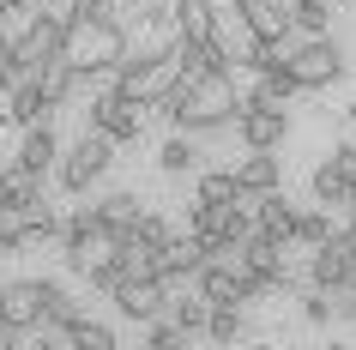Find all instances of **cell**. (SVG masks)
Instances as JSON below:
<instances>
[{
	"mask_svg": "<svg viewBox=\"0 0 356 350\" xmlns=\"http://www.w3.org/2000/svg\"><path fill=\"white\" fill-rule=\"evenodd\" d=\"M145 115H163L169 127H181V133H218V127H236V115H242L236 73L175 79V91H169L163 103H151Z\"/></svg>",
	"mask_w": 356,
	"mask_h": 350,
	"instance_id": "1",
	"label": "cell"
},
{
	"mask_svg": "<svg viewBox=\"0 0 356 350\" xmlns=\"http://www.w3.org/2000/svg\"><path fill=\"white\" fill-rule=\"evenodd\" d=\"M60 55L79 67V91H97L127 55V24L121 19H73L60 24Z\"/></svg>",
	"mask_w": 356,
	"mask_h": 350,
	"instance_id": "2",
	"label": "cell"
},
{
	"mask_svg": "<svg viewBox=\"0 0 356 350\" xmlns=\"http://www.w3.org/2000/svg\"><path fill=\"white\" fill-rule=\"evenodd\" d=\"M115 139H103L97 127H85L73 139V145H60V164H55V182H60V193H85L91 182H103L109 175V164H115Z\"/></svg>",
	"mask_w": 356,
	"mask_h": 350,
	"instance_id": "3",
	"label": "cell"
},
{
	"mask_svg": "<svg viewBox=\"0 0 356 350\" xmlns=\"http://www.w3.org/2000/svg\"><path fill=\"white\" fill-rule=\"evenodd\" d=\"M284 67L296 79V91H326V85H338V79L350 73V61H344V49L332 42V31L290 42V61H284Z\"/></svg>",
	"mask_w": 356,
	"mask_h": 350,
	"instance_id": "4",
	"label": "cell"
},
{
	"mask_svg": "<svg viewBox=\"0 0 356 350\" xmlns=\"http://www.w3.org/2000/svg\"><path fill=\"white\" fill-rule=\"evenodd\" d=\"M85 127H97L103 139H115V145H133L139 133H145V109L133 103V97H121L115 85H97L91 91V121Z\"/></svg>",
	"mask_w": 356,
	"mask_h": 350,
	"instance_id": "5",
	"label": "cell"
},
{
	"mask_svg": "<svg viewBox=\"0 0 356 350\" xmlns=\"http://www.w3.org/2000/svg\"><path fill=\"white\" fill-rule=\"evenodd\" d=\"M0 326L6 332H42V278H13L0 284Z\"/></svg>",
	"mask_w": 356,
	"mask_h": 350,
	"instance_id": "6",
	"label": "cell"
},
{
	"mask_svg": "<svg viewBox=\"0 0 356 350\" xmlns=\"http://www.w3.org/2000/svg\"><path fill=\"white\" fill-rule=\"evenodd\" d=\"M169 284L163 278H121V284H115V308H121V320H139V326H145V320H157V314H169Z\"/></svg>",
	"mask_w": 356,
	"mask_h": 350,
	"instance_id": "7",
	"label": "cell"
},
{
	"mask_svg": "<svg viewBox=\"0 0 356 350\" xmlns=\"http://www.w3.org/2000/svg\"><path fill=\"white\" fill-rule=\"evenodd\" d=\"M236 133H242V145H248V151H278V145H284V133H290V115L272 109V103H248V97H242Z\"/></svg>",
	"mask_w": 356,
	"mask_h": 350,
	"instance_id": "8",
	"label": "cell"
},
{
	"mask_svg": "<svg viewBox=\"0 0 356 350\" xmlns=\"http://www.w3.org/2000/svg\"><path fill=\"white\" fill-rule=\"evenodd\" d=\"M211 42H218V55H224L229 67H248V61H254V49H260L254 24H248L236 6H218V13H211Z\"/></svg>",
	"mask_w": 356,
	"mask_h": 350,
	"instance_id": "9",
	"label": "cell"
},
{
	"mask_svg": "<svg viewBox=\"0 0 356 350\" xmlns=\"http://www.w3.org/2000/svg\"><path fill=\"white\" fill-rule=\"evenodd\" d=\"M200 266H206V241L181 236V230H175V236H169L163 248H157V278H163L169 290H181V284H193V272H200Z\"/></svg>",
	"mask_w": 356,
	"mask_h": 350,
	"instance_id": "10",
	"label": "cell"
},
{
	"mask_svg": "<svg viewBox=\"0 0 356 350\" xmlns=\"http://www.w3.org/2000/svg\"><path fill=\"white\" fill-rule=\"evenodd\" d=\"M19 169H31V175H49V169L60 164V133H55V121H31L24 127V139H19V157H13Z\"/></svg>",
	"mask_w": 356,
	"mask_h": 350,
	"instance_id": "11",
	"label": "cell"
},
{
	"mask_svg": "<svg viewBox=\"0 0 356 350\" xmlns=\"http://www.w3.org/2000/svg\"><path fill=\"white\" fill-rule=\"evenodd\" d=\"M229 175H236V187H242L248 200H260V193L284 187V164L272 157V151H248V157H236V164H229Z\"/></svg>",
	"mask_w": 356,
	"mask_h": 350,
	"instance_id": "12",
	"label": "cell"
},
{
	"mask_svg": "<svg viewBox=\"0 0 356 350\" xmlns=\"http://www.w3.org/2000/svg\"><path fill=\"white\" fill-rule=\"evenodd\" d=\"M193 290L206 296V302H242V254L236 260H206L193 272Z\"/></svg>",
	"mask_w": 356,
	"mask_h": 350,
	"instance_id": "13",
	"label": "cell"
},
{
	"mask_svg": "<svg viewBox=\"0 0 356 350\" xmlns=\"http://www.w3.org/2000/svg\"><path fill=\"white\" fill-rule=\"evenodd\" d=\"M31 79H37V91H42V103H49V109H67V103L79 97V67H73L67 55H49Z\"/></svg>",
	"mask_w": 356,
	"mask_h": 350,
	"instance_id": "14",
	"label": "cell"
},
{
	"mask_svg": "<svg viewBox=\"0 0 356 350\" xmlns=\"http://www.w3.org/2000/svg\"><path fill=\"white\" fill-rule=\"evenodd\" d=\"M248 24H254V37H296L290 31V6L284 0H229Z\"/></svg>",
	"mask_w": 356,
	"mask_h": 350,
	"instance_id": "15",
	"label": "cell"
},
{
	"mask_svg": "<svg viewBox=\"0 0 356 350\" xmlns=\"http://www.w3.org/2000/svg\"><path fill=\"white\" fill-rule=\"evenodd\" d=\"M254 230L290 241V230H296V205L284 200V187H272V193H260V200H254Z\"/></svg>",
	"mask_w": 356,
	"mask_h": 350,
	"instance_id": "16",
	"label": "cell"
},
{
	"mask_svg": "<svg viewBox=\"0 0 356 350\" xmlns=\"http://www.w3.org/2000/svg\"><path fill=\"white\" fill-rule=\"evenodd\" d=\"M6 121H13V127L55 121V109H49V103H42V91H37V79H24V85H13V91H6Z\"/></svg>",
	"mask_w": 356,
	"mask_h": 350,
	"instance_id": "17",
	"label": "cell"
},
{
	"mask_svg": "<svg viewBox=\"0 0 356 350\" xmlns=\"http://www.w3.org/2000/svg\"><path fill=\"white\" fill-rule=\"evenodd\" d=\"M79 296L67 290V284H60V278H42V326H55V332H67L79 320Z\"/></svg>",
	"mask_w": 356,
	"mask_h": 350,
	"instance_id": "18",
	"label": "cell"
},
{
	"mask_svg": "<svg viewBox=\"0 0 356 350\" xmlns=\"http://www.w3.org/2000/svg\"><path fill=\"white\" fill-rule=\"evenodd\" d=\"M139 212H145V205H139V193H127V187H115V193H103V200H97V218L109 223L115 236H127L133 223H139Z\"/></svg>",
	"mask_w": 356,
	"mask_h": 350,
	"instance_id": "19",
	"label": "cell"
},
{
	"mask_svg": "<svg viewBox=\"0 0 356 350\" xmlns=\"http://www.w3.org/2000/svg\"><path fill=\"white\" fill-rule=\"evenodd\" d=\"M31 200H42V175H31V169H19V164H6V169H0V205L24 212Z\"/></svg>",
	"mask_w": 356,
	"mask_h": 350,
	"instance_id": "20",
	"label": "cell"
},
{
	"mask_svg": "<svg viewBox=\"0 0 356 350\" xmlns=\"http://www.w3.org/2000/svg\"><path fill=\"white\" fill-rule=\"evenodd\" d=\"M200 157H206V151L193 145V133L175 127V139H163V151H157V169H163V175H193Z\"/></svg>",
	"mask_w": 356,
	"mask_h": 350,
	"instance_id": "21",
	"label": "cell"
},
{
	"mask_svg": "<svg viewBox=\"0 0 356 350\" xmlns=\"http://www.w3.org/2000/svg\"><path fill=\"white\" fill-rule=\"evenodd\" d=\"M211 13H218V0H169V19L181 37H211Z\"/></svg>",
	"mask_w": 356,
	"mask_h": 350,
	"instance_id": "22",
	"label": "cell"
},
{
	"mask_svg": "<svg viewBox=\"0 0 356 350\" xmlns=\"http://www.w3.org/2000/svg\"><path fill=\"white\" fill-rule=\"evenodd\" d=\"M284 6H290V31H302V37L332 31V0H284Z\"/></svg>",
	"mask_w": 356,
	"mask_h": 350,
	"instance_id": "23",
	"label": "cell"
},
{
	"mask_svg": "<svg viewBox=\"0 0 356 350\" xmlns=\"http://www.w3.org/2000/svg\"><path fill=\"white\" fill-rule=\"evenodd\" d=\"M308 187H314V200H320V205H344V200L356 193V187L344 182V169H338L332 157H326V164H314V175H308Z\"/></svg>",
	"mask_w": 356,
	"mask_h": 350,
	"instance_id": "24",
	"label": "cell"
},
{
	"mask_svg": "<svg viewBox=\"0 0 356 350\" xmlns=\"http://www.w3.org/2000/svg\"><path fill=\"white\" fill-rule=\"evenodd\" d=\"M242 302H211V314H206V338L211 344H236L242 338Z\"/></svg>",
	"mask_w": 356,
	"mask_h": 350,
	"instance_id": "25",
	"label": "cell"
},
{
	"mask_svg": "<svg viewBox=\"0 0 356 350\" xmlns=\"http://www.w3.org/2000/svg\"><path fill=\"white\" fill-rule=\"evenodd\" d=\"M296 97V79H290V67H272V73H260V85L248 91V103H272V109H284Z\"/></svg>",
	"mask_w": 356,
	"mask_h": 350,
	"instance_id": "26",
	"label": "cell"
},
{
	"mask_svg": "<svg viewBox=\"0 0 356 350\" xmlns=\"http://www.w3.org/2000/svg\"><path fill=\"white\" fill-rule=\"evenodd\" d=\"M67 344H73V350H115V326H103V320H85V314H79L73 326H67Z\"/></svg>",
	"mask_w": 356,
	"mask_h": 350,
	"instance_id": "27",
	"label": "cell"
},
{
	"mask_svg": "<svg viewBox=\"0 0 356 350\" xmlns=\"http://www.w3.org/2000/svg\"><path fill=\"white\" fill-rule=\"evenodd\" d=\"M193 200L229 205V200H242V187H236V175H229V169H200V187H193Z\"/></svg>",
	"mask_w": 356,
	"mask_h": 350,
	"instance_id": "28",
	"label": "cell"
},
{
	"mask_svg": "<svg viewBox=\"0 0 356 350\" xmlns=\"http://www.w3.org/2000/svg\"><path fill=\"white\" fill-rule=\"evenodd\" d=\"M206 314H211V302H206L200 290H193L188 302H175V296H169V320L188 332V338H200V332H206Z\"/></svg>",
	"mask_w": 356,
	"mask_h": 350,
	"instance_id": "29",
	"label": "cell"
},
{
	"mask_svg": "<svg viewBox=\"0 0 356 350\" xmlns=\"http://www.w3.org/2000/svg\"><path fill=\"white\" fill-rule=\"evenodd\" d=\"M326 236H332V212H326V205H320V212H296V230H290L296 248H320Z\"/></svg>",
	"mask_w": 356,
	"mask_h": 350,
	"instance_id": "30",
	"label": "cell"
},
{
	"mask_svg": "<svg viewBox=\"0 0 356 350\" xmlns=\"http://www.w3.org/2000/svg\"><path fill=\"white\" fill-rule=\"evenodd\" d=\"M31 248V230H24V212L0 205V254H24Z\"/></svg>",
	"mask_w": 356,
	"mask_h": 350,
	"instance_id": "31",
	"label": "cell"
},
{
	"mask_svg": "<svg viewBox=\"0 0 356 350\" xmlns=\"http://www.w3.org/2000/svg\"><path fill=\"white\" fill-rule=\"evenodd\" d=\"M127 236H139V241H145V248H163V241L175 236V223H169L163 212H139V223H133Z\"/></svg>",
	"mask_w": 356,
	"mask_h": 350,
	"instance_id": "32",
	"label": "cell"
},
{
	"mask_svg": "<svg viewBox=\"0 0 356 350\" xmlns=\"http://www.w3.org/2000/svg\"><path fill=\"white\" fill-rule=\"evenodd\" d=\"M145 344H151V350H181V344H188V332L157 314V320H145Z\"/></svg>",
	"mask_w": 356,
	"mask_h": 350,
	"instance_id": "33",
	"label": "cell"
},
{
	"mask_svg": "<svg viewBox=\"0 0 356 350\" xmlns=\"http://www.w3.org/2000/svg\"><path fill=\"white\" fill-rule=\"evenodd\" d=\"M302 320H308V326H326V320H332V290L308 284V290H302Z\"/></svg>",
	"mask_w": 356,
	"mask_h": 350,
	"instance_id": "34",
	"label": "cell"
},
{
	"mask_svg": "<svg viewBox=\"0 0 356 350\" xmlns=\"http://www.w3.org/2000/svg\"><path fill=\"white\" fill-rule=\"evenodd\" d=\"M91 290H103V296H115V284H121V266H115V260H103V266H91Z\"/></svg>",
	"mask_w": 356,
	"mask_h": 350,
	"instance_id": "35",
	"label": "cell"
},
{
	"mask_svg": "<svg viewBox=\"0 0 356 350\" xmlns=\"http://www.w3.org/2000/svg\"><path fill=\"white\" fill-rule=\"evenodd\" d=\"M326 157H332V164L344 169V182L356 187V139H344V145H332V151H326Z\"/></svg>",
	"mask_w": 356,
	"mask_h": 350,
	"instance_id": "36",
	"label": "cell"
},
{
	"mask_svg": "<svg viewBox=\"0 0 356 350\" xmlns=\"http://www.w3.org/2000/svg\"><path fill=\"white\" fill-rule=\"evenodd\" d=\"M6 13H37V0H0Z\"/></svg>",
	"mask_w": 356,
	"mask_h": 350,
	"instance_id": "37",
	"label": "cell"
},
{
	"mask_svg": "<svg viewBox=\"0 0 356 350\" xmlns=\"http://www.w3.org/2000/svg\"><path fill=\"white\" fill-rule=\"evenodd\" d=\"M13 344H19V332H6V326H0V350H13Z\"/></svg>",
	"mask_w": 356,
	"mask_h": 350,
	"instance_id": "38",
	"label": "cell"
},
{
	"mask_svg": "<svg viewBox=\"0 0 356 350\" xmlns=\"http://www.w3.org/2000/svg\"><path fill=\"white\" fill-rule=\"evenodd\" d=\"M344 121H356V97H350V103H344Z\"/></svg>",
	"mask_w": 356,
	"mask_h": 350,
	"instance_id": "39",
	"label": "cell"
},
{
	"mask_svg": "<svg viewBox=\"0 0 356 350\" xmlns=\"http://www.w3.org/2000/svg\"><path fill=\"white\" fill-rule=\"evenodd\" d=\"M332 6H344V0H332Z\"/></svg>",
	"mask_w": 356,
	"mask_h": 350,
	"instance_id": "40",
	"label": "cell"
}]
</instances>
